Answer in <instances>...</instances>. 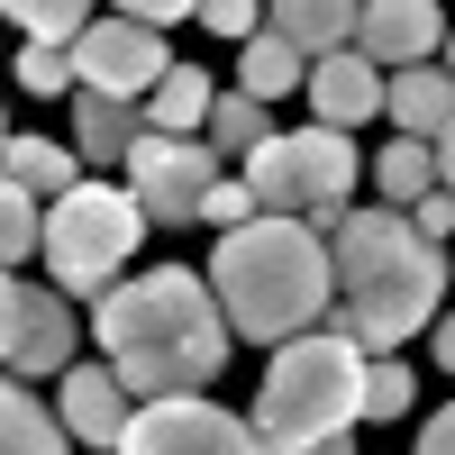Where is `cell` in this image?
Wrapping results in <instances>:
<instances>
[{
    "instance_id": "9c48e42d",
    "label": "cell",
    "mask_w": 455,
    "mask_h": 455,
    "mask_svg": "<svg viewBox=\"0 0 455 455\" xmlns=\"http://www.w3.org/2000/svg\"><path fill=\"white\" fill-rule=\"evenodd\" d=\"M73 73H83V92H109V100H156V83L173 73V55H164V36H146L137 19L100 10V19H92V36L73 46Z\"/></svg>"
},
{
    "instance_id": "30bf717a",
    "label": "cell",
    "mask_w": 455,
    "mask_h": 455,
    "mask_svg": "<svg viewBox=\"0 0 455 455\" xmlns=\"http://www.w3.org/2000/svg\"><path fill=\"white\" fill-rule=\"evenodd\" d=\"M446 28L455 19L428 10V0H364V10H355V55L392 83V73H419V64L446 55Z\"/></svg>"
},
{
    "instance_id": "cb8c5ba5",
    "label": "cell",
    "mask_w": 455,
    "mask_h": 455,
    "mask_svg": "<svg viewBox=\"0 0 455 455\" xmlns=\"http://www.w3.org/2000/svg\"><path fill=\"white\" fill-rule=\"evenodd\" d=\"M291 137H300V156H310V192H319V201H347L355 182H364L355 137H337V128H291Z\"/></svg>"
},
{
    "instance_id": "52a82bcc",
    "label": "cell",
    "mask_w": 455,
    "mask_h": 455,
    "mask_svg": "<svg viewBox=\"0 0 455 455\" xmlns=\"http://www.w3.org/2000/svg\"><path fill=\"white\" fill-rule=\"evenodd\" d=\"M219 156H210V137H146L137 146V164H128V192L146 210V228H192L201 201L219 192Z\"/></svg>"
},
{
    "instance_id": "e0dca14e",
    "label": "cell",
    "mask_w": 455,
    "mask_h": 455,
    "mask_svg": "<svg viewBox=\"0 0 455 455\" xmlns=\"http://www.w3.org/2000/svg\"><path fill=\"white\" fill-rule=\"evenodd\" d=\"M210 109H219V83L201 64H173L156 83V100H146V128L156 137H210Z\"/></svg>"
},
{
    "instance_id": "7c38bea8",
    "label": "cell",
    "mask_w": 455,
    "mask_h": 455,
    "mask_svg": "<svg viewBox=\"0 0 455 455\" xmlns=\"http://www.w3.org/2000/svg\"><path fill=\"white\" fill-rule=\"evenodd\" d=\"M146 137H156L146 128V100H109V92L73 100V156H83V173H128Z\"/></svg>"
},
{
    "instance_id": "f1b7e54d",
    "label": "cell",
    "mask_w": 455,
    "mask_h": 455,
    "mask_svg": "<svg viewBox=\"0 0 455 455\" xmlns=\"http://www.w3.org/2000/svg\"><path fill=\"white\" fill-rule=\"evenodd\" d=\"M201 28H210V36H237V46H255V36H264V10H246V0H201Z\"/></svg>"
},
{
    "instance_id": "603a6c76",
    "label": "cell",
    "mask_w": 455,
    "mask_h": 455,
    "mask_svg": "<svg viewBox=\"0 0 455 455\" xmlns=\"http://www.w3.org/2000/svg\"><path fill=\"white\" fill-rule=\"evenodd\" d=\"M100 10H83V0H10V28H28V46H46V55H73L92 36Z\"/></svg>"
},
{
    "instance_id": "4dcf8cb0",
    "label": "cell",
    "mask_w": 455,
    "mask_h": 455,
    "mask_svg": "<svg viewBox=\"0 0 455 455\" xmlns=\"http://www.w3.org/2000/svg\"><path fill=\"white\" fill-rule=\"evenodd\" d=\"M410 228H419L428 246H446V237H455V201H446V192H428L419 210H410Z\"/></svg>"
},
{
    "instance_id": "277c9868",
    "label": "cell",
    "mask_w": 455,
    "mask_h": 455,
    "mask_svg": "<svg viewBox=\"0 0 455 455\" xmlns=\"http://www.w3.org/2000/svg\"><path fill=\"white\" fill-rule=\"evenodd\" d=\"M364 373H373V355L347 328H310V337H291V347H274V373H264V392H255V437L274 455H310L328 437H355Z\"/></svg>"
},
{
    "instance_id": "8fae6325",
    "label": "cell",
    "mask_w": 455,
    "mask_h": 455,
    "mask_svg": "<svg viewBox=\"0 0 455 455\" xmlns=\"http://www.w3.org/2000/svg\"><path fill=\"white\" fill-rule=\"evenodd\" d=\"M55 410H64L73 446H92V455H119L128 428H137V401H128V383H119L109 364H73L64 392H55Z\"/></svg>"
},
{
    "instance_id": "d590c367",
    "label": "cell",
    "mask_w": 455,
    "mask_h": 455,
    "mask_svg": "<svg viewBox=\"0 0 455 455\" xmlns=\"http://www.w3.org/2000/svg\"><path fill=\"white\" fill-rule=\"evenodd\" d=\"M437 64H446V73H455V28H446V55H437Z\"/></svg>"
},
{
    "instance_id": "ffe728a7",
    "label": "cell",
    "mask_w": 455,
    "mask_h": 455,
    "mask_svg": "<svg viewBox=\"0 0 455 455\" xmlns=\"http://www.w3.org/2000/svg\"><path fill=\"white\" fill-rule=\"evenodd\" d=\"M274 137H283V128H274V109H264V100H246V92H228V100L210 109V156H219L228 173H246Z\"/></svg>"
},
{
    "instance_id": "d6a6232c",
    "label": "cell",
    "mask_w": 455,
    "mask_h": 455,
    "mask_svg": "<svg viewBox=\"0 0 455 455\" xmlns=\"http://www.w3.org/2000/svg\"><path fill=\"white\" fill-rule=\"evenodd\" d=\"M437 192H446V201H455V128H446V137H437Z\"/></svg>"
},
{
    "instance_id": "6da1fadb",
    "label": "cell",
    "mask_w": 455,
    "mask_h": 455,
    "mask_svg": "<svg viewBox=\"0 0 455 455\" xmlns=\"http://www.w3.org/2000/svg\"><path fill=\"white\" fill-rule=\"evenodd\" d=\"M100 328V364L128 383V401H192L219 383L228 347H237V328H228L210 274H182V264H146L128 274L119 291L92 310Z\"/></svg>"
},
{
    "instance_id": "3957f363",
    "label": "cell",
    "mask_w": 455,
    "mask_h": 455,
    "mask_svg": "<svg viewBox=\"0 0 455 455\" xmlns=\"http://www.w3.org/2000/svg\"><path fill=\"white\" fill-rule=\"evenodd\" d=\"M210 291L246 347H291L337 319V255L300 219H255L210 246Z\"/></svg>"
},
{
    "instance_id": "2e32d148",
    "label": "cell",
    "mask_w": 455,
    "mask_h": 455,
    "mask_svg": "<svg viewBox=\"0 0 455 455\" xmlns=\"http://www.w3.org/2000/svg\"><path fill=\"white\" fill-rule=\"evenodd\" d=\"M246 192H255V210H264V219H310V201H319V192H310V156H300V137H291V128H283V137L246 164Z\"/></svg>"
},
{
    "instance_id": "484cf974",
    "label": "cell",
    "mask_w": 455,
    "mask_h": 455,
    "mask_svg": "<svg viewBox=\"0 0 455 455\" xmlns=\"http://www.w3.org/2000/svg\"><path fill=\"white\" fill-rule=\"evenodd\" d=\"M410 392H419V383H410V364H401V355H383V364L364 373V419H373V428H392L401 410H410Z\"/></svg>"
},
{
    "instance_id": "e575fe53",
    "label": "cell",
    "mask_w": 455,
    "mask_h": 455,
    "mask_svg": "<svg viewBox=\"0 0 455 455\" xmlns=\"http://www.w3.org/2000/svg\"><path fill=\"white\" fill-rule=\"evenodd\" d=\"M310 455H355V437H328V446H310Z\"/></svg>"
},
{
    "instance_id": "4fadbf2b",
    "label": "cell",
    "mask_w": 455,
    "mask_h": 455,
    "mask_svg": "<svg viewBox=\"0 0 455 455\" xmlns=\"http://www.w3.org/2000/svg\"><path fill=\"white\" fill-rule=\"evenodd\" d=\"M383 73H373L364 55H328V64H310V92H300V100H310V128H337V137H347V128H364L373 119V109H383Z\"/></svg>"
},
{
    "instance_id": "5bb4252c",
    "label": "cell",
    "mask_w": 455,
    "mask_h": 455,
    "mask_svg": "<svg viewBox=\"0 0 455 455\" xmlns=\"http://www.w3.org/2000/svg\"><path fill=\"white\" fill-rule=\"evenodd\" d=\"M383 109H392V137H410V146H437V137L455 128V73H446V64H419V73H392Z\"/></svg>"
},
{
    "instance_id": "ba28073f",
    "label": "cell",
    "mask_w": 455,
    "mask_h": 455,
    "mask_svg": "<svg viewBox=\"0 0 455 455\" xmlns=\"http://www.w3.org/2000/svg\"><path fill=\"white\" fill-rule=\"evenodd\" d=\"M119 455H274V446L255 437V419H237V410L192 392V401H146Z\"/></svg>"
},
{
    "instance_id": "ac0fdd59",
    "label": "cell",
    "mask_w": 455,
    "mask_h": 455,
    "mask_svg": "<svg viewBox=\"0 0 455 455\" xmlns=\"http://www.w3.org/2000/svg\"><path fill=\"white\" fill-rule=\"evenodd\" d=\"M0 164H10V182H19V192H36V201H73V192H83V156H73V146H46V137H10V156H0Z\"/></svg>"
},
{
    "instance_id": "5b68a950",
    "label": "cell",
    "mask_w": 455,
    "mask_h": 455,
    "mask_svg": "<svg viewBox=\"0 0 455 455\" xmlns=\"http://www.w3.org/2000/svg\"><path fill=\"white\" fill-rule=\"evenodd\" d=\"M137 246H146V210H137L128 182H83L73 201L46 210V274H55V291L109 300L128 283Z\"/></svg>"
},
{
    "instance_id": "836d02e7",
    "label": "cell",
    "mask_w": 455,
    "mask_h": 455,
    "mask_svg": "<svg viewBox=\"0 0 455 455\" xmlns=\"http://www.w3.org/2000/svg\"><path fill=\"white\" fill-rule=\"evenodd\" d=\"M428 337H437V364H446V373H455V310H446V319H437V328H428Z\"/></svg>"
},
{
    "instance_id": "d6986e66",
    "label": "cell",
    "mask_w": 455,
    "mask_h": 455,
    "mask_svg": "<svg viewBox=\"0 0 455 455\" xmlns=\"http://www.w3.org/2000/svg\"><path fill=\"white\" fill-rule=\"evenodd\" d=\"M0 455H73L64 410H46L28 383H10V392H0Z\"/></svg>"
},
{
    "instance_id": "d4e9b609",
    "label": "cell",
    "mask_w": 455,
    "mask_h": 455,
    "mask_svg": "<svg viewBox=\"0 0 455 455\" xmlns=\"http://www.w3.org/2000/svg\"><path fill=\"white\" fill-rule=\"evenodd\" d=\"M28 255H46V201L19 192V182H0V264L28 274Z\"/></svg>"
},
{
    "instance_id": "f546056e",
    "label": "cell",
    "mask_w": 455,
    "mask_h": 455,
    "mask_svg": "<svg viewBox=\"0 0 455 455\" xmlns=\"http://www.w3.org/2000/svg\"><path fill=\"white\" fill-rule=\"evenodd\" d=\"M119 19H137L146 36H164V28H182V19H201L192 0H119Z\"/></svg>"
},
{
    "instance_id": "7a4b0ae2",
    "label": "cell",
    "mask_w": 455,
    "mask_h": 455,
    "mask_svg": "<svg viewBox=\"0 0 455 455\" xmlns=\"http://www.w3.org/2000/svg\"><path fill=\"white\" fill-rule=\"evenodd\" d=\"M328 255H337V319L328 328H347L373 364L401 355V337H419V328L446 319L437 310L446 300V246H428L419 228H410V210L355 201L347 237H337Z\"/></svg>"
},
{
    "instance_id": "8992f818",
    "label": "cell",
    "mask_w": 455,
    "mask_h": 455,
    "mask_svg": "<svg viewBox=\"0 0 455 455\" xmlns=\"http://www.w3.org/2000/svg\"><path fill=\"white\" fill-rule=\"evenodd\" d=\"M83 347V319H73V300L64 291H46V283H28V274H10L0 283V364H10V383H64L73 355Z\"/></svg>"
},
{
    "instance_id": "44dd1931",
    "label": "cell",
    "mask_w": 455,
    "mask_h": 455,
    "mask_svg": "<svg viewBox=\"0 0 455 455\" xmlns=\"http://www.w3.org/2000/svg\"><path fill=\"white\" fill-rule=\"evenodd\" d=\"M237 92L274 109V100H291V92H310V64H300V55L283 46V36H274V28H264L255 46H237Z\"/></svg>"
},
{
    "instance_id": "83f0119b",
    "label": "cell",
    "mask_w": 455,
    "mask_h": 455,
    "mask_svg": "<svg viewBox=\"0 0 455 455\" xmlns=\"http://www.w3.org/2000/svg\"><path fill=\"white\" fill-rule=\"evenodd\" d=\"M255 192H246V173H219V192L201 201V228H219V237H237V228H255Z\"/></svg>"
},
{
    "instance_id": "9a60e30c",
    "label": "cell",
    "mask_w": 455,
    "mask_h": 455,
    "mask_svg": "<svg viewBox=\"0 0 455 455\" xmlns=\"http://www.w3.org/2000/svg\"><path fill=\"white\" fill-rule=\"evenodd\" d=\"M264 28H274L300 64L355 55V10H347V0H283V10H264Z\"/></svg>"
},
{
    "instance_id": "1f68e13d",
    "label": "cell",
    "mask_w": 455,
    "mask_h": 455,
    "mask_svg": "<svg viewBox=\"0 0 455 455\" xmlns=\"http://www.w3.org/2000/svg\"><path fill=\"white\" fill-rule=\"evenodd\" d=\"M419 455H455V401H446V410H437V419L419 428Z\"/></svg>"
},
{
    "instance_id": "7402d4cb",
    "label": "cell",
    "mask_w": 455,
    "mask_h": 455,
    "mask_svg": "<svg viewBox=\"0 0 455 455\" xmlns=\"http://www.w3.org/2000/svg\"><path fill=\"white\" fill-rule=\"evenodd\" d=\"M428 192H437V146L392 137L383 156H373V201H383V210H419Z\"/></svg>"
},
{
    "instance_id": "4316f807",
    "label": "cell",
    "mask_w": 455,
    "mask_h": 455,
    "mask_svg": "<svg viewBox=\"0 0 455 455\" xmlns=\"http://www.w3.org/2000/svg\"><path fill=\"white\" fill-rule=\"evenodd\" d=\"M19 83L46 92V100H83V73H73V55H46V46H19Z\"/></svg>"
}]
</instances>
